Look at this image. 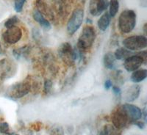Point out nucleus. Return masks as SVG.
<instances>
[{"label":"nucleus","instance_id":"1","mask_svg":"<svg viewBox=\"0 0 147 135\" xmlns=\"http://www.w3.org/2000/svg\"><path fill=\"white\" fill-rule=\"evenodd\" d=\"M136 25V13L132 10H125L121 12L118 20V27L123 34L131 32Z\"/></svg>","mask_w":147,"mask_h":135},{"label":"nucleus","instance_id":"7","mask_svg":"<svg viewBox=\"0 0 147 135\" xmlns=\"http://www.w3.org/2000/svg\"><path fill=\"white\" fill-rule=\"evenodd\" d=\"M17 71V65L10 59L4 58L0 60V79L6 80L11 78Z\"/></svg>","mask_w":147,"mask_h":135},{"label":"nucleus","instance_id":"11","mask_svg":"<svg viewBox=\"0 0 147 135\" xmlns=\"http://www.w3.org/2000/svg\"><path fill=\"white\" fill-rule=\"evenodd\" d=\"M145 60L139 54L131 55L124 60V67L128 72H133L138 70L144 64Z\"/></svg>","mask_w":147,"mask_h":135},{"label":"nucleus","instance_id":"9","mask_svg":"<svg viewBox=\"0 0 147 135\" xmlns=\"http://www.w3.org/2000/svg\"><path fill=\"white\" fill-rule=\"evenodd\" d=\"M22 37V30L20 27L14 26L7 29L2 34V39L6 44H15L21 40Z\"/></svg>","mask_w":147,"mask_h":135},{"label":"nucleus","instance_id":"24","mask_svg":"<svg viewBox=\"0 0 147 135\" xmlns=\"http://www.w3.org/2000/svg\"><path fill=\"white\" fill-rule=\"evenodd\" d=\"M104 129H105L107 135H121V133L119 132V129L115 128V127L112 126H105Z\"/></svg>","mask_w":147,"mask_h":135},{"label":"nucleus","instance_id":"27","mask_svg":"<svg viewBox=\"0 0 147 135\" xmlns=\"http://www.w3.org/2000/svg\"><path fill=\"white\" fill-rule=\"evenodd\" d=\"M10 131V126L7 122H0V133L7 134Z\"/></svg>","mask_w":147,"mask_h":135},{"label":"nucleus","instance_id":"10","mask_svg":"<svg viewBox=\"0 0 147 135\" xmlns=\"http://www.w3.org/2000/svg\"><path fill=\"white\" fill-rule=\"evenodd\" d=\"M121 107L127 115L131 124H132L136 120H140L143 117L142 110L137 106L131 104V103H124L121 106Z\"/></svg>","mask_w":147,"mask_h":135},{"label":"nucleus","instance_id":"30","mask_svg":"<svg viewBox=\"0 0 147 135\" xmlns=\"http://www.w3.org/2000/svg\"><path fill=\"white\" fill-rule=\"evenodd\" d=\"M112 87H113L112 81L110 80V79H107V80H106L105 82V88L107 90H110Z\"/></svg>","mask_w":147,"mask_h":135},{"label":"nucleus","instance_id":"25","mask_svg":"<svg viewBox=\"0 0 147 135\" xmlns=\"http://www.w3.org/2000/svg\"><path fill=\"white\" fill-rule=\"evenodd\" d=\"M26 0H14V8L16 13H21L23 10Z\"/></svg>","mask_w":147,"mask_h":135},{"label":"nucleus","instance_id":"19","mask_svg":"<svg viewBox=\"0 0 147 135\" xmlns=\"http://www.w3.org/2000/svg\"><path fill=\"white\" fill-rule=\"evenodd\" d=\"M114 56H115V59L118 60H125L128 57L131 56V52L129 51L128 49L125 48H119L116 49L115 52H114Z\"/></svg>","mask_w":147,"mask_h":135},{"label":"nucleus","instance_id":"21","mask_svg":"<svg viewBox=\"0 0 147 135\" xmlns=\"http://www.w3.org/2000/svg\"><path fill=\"white\" fill-rule=\"evenodd\" d=\"M109 15L110 17H114L118 13L119 9V2L118 0H110L109 2Z\"/></svg>","mask_w":147,"mask_h":135},{"label":"nucleus","instance_id":"6","mask_svg":"<svg viewBox=\"0 0 147 135\" xmlns=\"http://www.w3.org/2000/svg\"><path fill=\"white\" fill-rule=\"evenodd\" d=\"M58 54L61 60L69 66L74 65L77 61V56L74 48H72L69 43L66 42L61 44L58 48Z\"/></svg>","mask_w":147,"mask_h":135},{"label":"nucleus","instance_id":"23","mask_svg":"<svg viewBox=\"0 0 147 135\" xmlns=\"http://www.w3.org/2000/svg\"><path fill=\"white\" fill-rule=\"evenodd\" d=\"M18 22V18L16 15L14 16L10 17V18H8L5 23V28L9 29L10 27H13L14 26H16V24Z\"/></svg>","mask_w":147,"mask_h":135},{"label":"nucleus","instance_id":"3","mask_svg":"<svg viewBox=\"0 0 147 135\" xmlns=\"http://www.w3.org/2000/svg\"><path fill=\"white\" fill-rule=\"evenodd\" d=\"M32 89L31 80L26 79L23 82L13 85L7 90V96L12 99H18L23 98L30 93Z\"/></svg>","mask_w":147,"mask_h":135},{"label":"nucleus","instance_id":"8","mask_svg":"<svg viewBox=\"0 0 147 135\" xmlns=\"http://www.w3.org/2000/svg\"><path fill=\"white\" fill-rule=\"evenodd\" d=\"M111 121L113 126L117 129H121L129 124H131L129 119L121 107L114 110L111 114Z\"/></svg>","mask_w":147,"mask_h":135},{"label":"nucleus","instance_id":"14","mask_svg":"<svg viewBox=\"0 0 147 135\" xmlns=\"http://www.w3.org/2000/svg\"><path fill=\"white\" fill-rule=\"evenodd\" d=\"M140 87L138 85H133L125 89L124 92V99L127 103L134 101L140 95Z\"/></svg>","mask_w":147,"mask_h":135},{"label":"nucleus","instance_id":"28","mask_svg":"<svg viewBox=\"0 0 147 135\" xmlns=\"http://www.w3.org/2000/svg\"><path fill=\"white\" fill-rule=\"evenodd\" d=\"M52 87V82L49 79H46L44 85V92L45 93H49Z\"/></svg>","mask_w":147,"mask_h":135},{"label":"nucleus","instance_id":"2","mask_svg":"<svg viewBox=\"0 0 147 135\" xmlns=\"http://www.w3.org/2000/svg\"><path fill=\"white\" fill-rule=\"evenodd\" d=\"M96 39L95 29L91 26H86L83 28L79 37L77 48L85 52L93 46Z\"/></svg>","mask_w":147,"mask_h":135},{"label":"nucleus","instance_id":"17","mask_svg":"<svg viewBox=\"0 0 147 135\" xmlns=\"http://www.w3.org/2000/svg\"><path fill=\"white\" fill-rule=\"evenodd\" d=\"M110 23V15H109V13L105 12L102 16L99 18L97 22V25L100 30L102 31H105L108 28Z\"/></svg>","mask_w":147,"mask_h":135},{"label":"nucleus","instance_id":"22","mask_svg":"<svg viewBox=\"0 0 147 135\" xmlns=\"http://www.w3.org/2000/svg\"><path fill=\"white\" fill-rule=\"evenodd\" d=\"M28 46L22 47V48L14 49L13 52V56L17 60H19V59L22 58V57H25L26 55H27V52H28Z\"/></svg>","mask_w":147,"mask_h":135},{"label":"nucleus","instance_id":"15","mask_svg":"<svg viewBox=\"0 0 147 135\" xmlns=\"http://www.w3.org/2000/svg\"><path fill=\"white\" fill-rule=\"evenodd\" d=\"M32 17H33L34 20L37 23H38L40 27H42V28H44L46 30H50L51 24L49 21L42 15L37 9H34L32 11Z\"/></svg>","mask_w":147,"mask_h":135},{"label":"nucleus","instance_id":"26","mask_svg":"<svg viewBox=\"0 0 147 135\" xmlns=\"http://www.w3.org/2000/svg\"><path fill=\"white\" fill-rule=\"evenodd\" d=\"M49 135H64L63 129L60 126L52 127L49 132Z\"/></svg>","mask_w":147,"mask_h":135},{"label":"nucleus","instance_id":"20","mask_svg":"<svg viewBox=\"0 0 147 135\" xmlns=\"http://www.w3.org/2000/svg\"><path fill=\"white\" fill-rule=\"evenodd\" d=\"M52 4H53V7H52V10H55L58 15L60 14V15H63L64 11L65 10L63 0H52Z\"/></svg>","mask_w":147,"mask_h":135},{"label":"nucleus","instance_id":"16","mask_svg":"<svg viewBox=\"0 0 147 135\" xmlns=\"http://www.w3.org/2000/svg\"><path fill=\"white\" fill-rule=\"evenodd\" d=\"M147 77V71L146 69H138L133 71L131 75V81L134 83H139L142 82Z\"/></svg>","mask_w":147,"mask_h":135},{"label":"nucleus","instance_id":"31","mask_svg":"<svg viewBox=\"0 0 147 135\" xmlns=\"http://www.w3.org/2000/svg\"><path fill=\"white\" fill-rule=\"evenodd\" d=\"M113 91L114 94L116 95H119L121 94V89L120 87H118V86H113Z\"/></svg>","mask_w":147,"mask_h":135},{"label":"nucleus","instance_id":"13","mask_svg":"<svg viewBox=\"0 0 147 135\" xmlns=\"http://www.w3.org/2000/svg\"><path fill=\"white\" fill-rule=\"evenodd\" d=\"M35 3L37 10L45 18L47 17L51 21L55 20V15L52 7H49V5L45 2H44L43 0H35Z\"/></svg>","mask_w":147,"mask_h":135},{"label":"nucleus","instance_id":"18","mask_svg":"<svg viewBox=\"0 0 147 135\" xmlns=\"http://www.w3.org/2000/svg\"><path fill=\"white\" fill-rule=\"evenodd\" d=\"M115 56H114V54L112 52H108V53L106 54L104 57V65L105 67L107 69H110L112 70L115 68Z\"/></svg>","mask_w":147,"mask_h":135},{"label":"nucleus","instance_id":"29","mask_svg":"<svg viewBox=\"0 0 147 135\" xmlns=\"http://www.w3.org/2000/svg\"><path fill=\"white\" fill-rule=\"evenodd\" d=\"M132 124L137 126L140 129H144L145 128V123L144 121H141V120H136V121H134L132 123Z\"/></svg>","mask_w":147,"mask_h":135},{"label":"nucleus","instance_id":"5","mask_svg":"<svg viewBox=\"0 0 147 135\" xmlns=\"http://www.w3.org/2000/svg\"><path fill=\"white\" fill-rule=\"evenodd\" d=\"M123 45L129 51H140L146 47V38L144 35L128 37L123 40Z\"/></svg>","mask_w":147,"mask_h":135},{"label":"nucleus","instance_id":"33","mask_svg":"<svg viewBox=\"0 0 147 135\" xmlns=\"http://www.w3.org/2000/svg\"><path fill=\"white\" fill-rule=\"evenodd\" d=\"M2 52V46H1V44H0V54Z\"/></svg>","mask_w":147,"mask_h":135},{"label":"nucleus","instance_id":"4","mask_svg":"<svg viewBox=\"0 0 147 135\" xmlns=\"http://www.w3.org/2000/svg\"><path fill=\"white\" fill-rule=\"evenodd\" d=\"M84 11L82 9L77 8L74 10L67 23V32L72 35L80 29L83 22Z\"/></svg>","mask_w":147,"mask_h":135},{"label":"nucleus","instance_id":"32","mask_svg":"<svg viewBox=\"0 0 147 135\" xmlns=\"http://www.w3.org/2000/svg\"><path fill=\"white\" fill-rule=\"evenodd\" d=\"M98 135H107V133H106L105 131V129L103 128V129H102V130L101 131L99 134H98Z\"/></svg>","mask_w":147,"mask_h":135},{"label":"nucleus","instance_id":"34","mask_svg":"<svg viewBox=\"0 0 147 135\" xmlns=\"http://www.w3.org/2000/svg\"><path fill=\"white\" fill-rule=\"evenodd\" d=\"M9 135H19L18 134H9Z\"/></svg>","mask_w":147,"mask_h":135},{"label":"nucleus","instance_id":"12","mask_svg":"<svg viewBox=\"0 0 147 135\" xmlns=\"http://www.w3.org/2000/svg\"><path fill=\"white\" fill-rule=\"evenodd\" d=\"M107 0H90L89 12L93 16H99L108 7Z\"/></svg>","mask_w":147,"mask_h":135}]
</instances>
